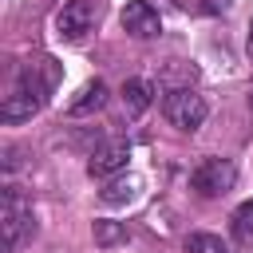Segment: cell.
Wrapping results in <instances>:
<instances>
[{"instance_id": "6da1fadb", "label": "cell", "mask_w": 253, "mask_h": 253, "mask_svg": "<svg viewBox=\"0 0 253 253\" xmlns=\"http://www.w3.org/2000/svg\"><path fill=\"white\" fill-rule=\"evenodd\" d=\"M0 229H4V245L16 249L36 225H32V202L24 198V190L4 186V202H0Z\"/></svg>"}, {"instance_id": "7a4b0ae2", "label": "cell", "mask_w": 253, "mask_h": 253, "mask_svg": "<svg viewBox=\"0 0 253 253\" xmlns=\"http://www.w3.org/2000/svg\"><path fill=\"white\" fill-rule=\"evenodd\" d=\"M162 115L178 130H198L206 123V99L198 91H190V87H174V91L162 95Z\"/></svg>"}, {"instance_id": "3957f363", "label": "cell", "mask_w": 253, "mask_h": 253, "mask_svg": "<svg viewBox=\"0 0 253 253\" xmlns=\"http://www.w3.org/2000/svg\"><path fill=\"white\" fill-rule=\"evenodd\" d=\"M233 182H237V166H233L229 158H206V162H198L194 174H190V186H194L202 198H221V194L233 190Z\"/></svg>"}, {"instance_id": "277c9868", "label": "cell", "mask_w": 253, "mask_h": 253, "mask_svg": "<svg viewBox=\"0 0 253 253\" xmlns=\"http://www.w3.org/2000/svg\"><path fill=\"white\" fill-rule=\"evenodd\" d=\"M119 20H123V32L134 36V40H154L162 32V16H158V8L150 0H130Z\"/></svg>"}, {"instance_id": "5b68a950", "label": "cell", "mask_w": 253, "mask_h": 253, "mask_svg": "<svg viewBox=\"0 0 253 253\" xmlns=\"http://www.w3.org/2000/svg\"><path fill=\"white\" fill-rule=\"evenodd\" d=\"M91 24H95V8L87 0H67L55 16V28H59L63 40H83L91 32Z\"/></svg>"}, {"instance_id": "8992f818", "label": "cell", "mask_w": 253, "mask_h": 253, "mask_svg": "<svg viewBox=\"0 0 253 253\" xmlns=\"http://www.w3.org/2000/svg\"><path fill=\"white\" fill-rule=\"evenodd\" d=\"M126 162H130V146L126 142H103L87 158V174L91 178H115V174L126 170Z\"/></svg>"}, {"instance_id": "52a82bcc", "label": "cell", "mask_w": 253, "mask_h": 253, "mask_svg": "<svg viewBox=\"0 0 253 253\" xmlns=\"http://www.w3.org/2000/svg\"><path fill=\"white\" fill-rule=\"evenodd\" d=\"M40 111V95H32L28 87H16L12 95H4V103H0V119L4 123H24V119H32Z\"/></svg>"}, {"instance_id": "ba28073f", "label": "cell", "mask_w": 253, "mask_h": 253, "mask_svg": "<svg viewBox=\"0 0 253 253\" xmlns=\"http://www.w3.org/2000/svg\"><path fill=\"white\" fill-rule=\"evenodd\" d=\"M150 99H154V95H150V83H146V79H126V83H123V107H126L130 119H138V115L150 107Z\"/></svg>"}, {"instance_id": "9c48e42d", "label": "cell", "mask_w": 253, "mask_h": 253, "mask_svg": "<svg viewBox=\"0 0 253 253\" xmlns=\"http://www.w3.org/2000/svg\"><path fill=\"white\" fill-rule=\"evenodd\" d=\"M107 103V83L103 79H91L83 91H79V99H71V115L79 119V115H91V111H99Z\"/></svg>"}, {"instance_id": "30bf717a", "label": "cell", "mask_w": 253, "mask_h": 253, "mask_svg": "<svg viewBox=\"0 0 253 253\" xmlns=\"http://www.w3.org/2000/svg\"><path fill=\"white\" fill-rule=\"evenodd\" d=\"M186 253H229L225 241L217 233H190L186 237Z\"/></svg>"}, {"instance_id": "8fae6325", "label": "cell", "mask_w": 253, "mask_h": 253, "mask_svg": "<svg viewBox=\"0 0 253 253\" xmlns=\"http://www.w3.org/2000/svg\"><path fill=\"white\" fill-rule=\"evenodd\" d=\"M91 233H95L99 245H119V241H126V225H123V221H95Z\"/></svg>"}, {"instance_id": "7c38bea8", "label": "cell", "mask_w": 253, "mask_h": 253, "mask_svg": "<svg viewBox=\"0 0 253 253\" xmlns=\"http://www.w3.org/2000/svg\"><path fill=\"white\" fill-rule=\"evenodd\" d=\"M99 198H103L107 206H119V202H130V198H134V178H126V182H123V178H119V182H107V190H103Z\"/></svg>"}, {"instance_id": "4fadbf2b", "label": "cell", "mask_w": 253, "mask_h": 253, "mask_svg": "<svg viewBox=\"0 0 253 253\" xmlns=\"http://www.w3.org/2000/svg\"><path fill=\"white\" fill-rule=\"evenodd\" d=\"M229 221H233V233H237L241 241H245V237H253V198H249V202H241V206L233 210V217H229Z\"/></svg>"}, {"instance_id": "5bb4252c", "label": "cell", "mask_w": 253, "mask_h": 253, "mask_svg": "<svg viewBox=\"0 0 253 253\" xmlns=\"http://www.w3.org/2000/svg\"><path fill=\"white\" fill-rule=\"evenodd\" d=\"M198 8H202L206 16H221V12L233 8V0H198Z\"/></svg>"}, {"instance_id": "9a60e30c", "label": "cell", "mask_w": 253, "mask_h": 253, "mask_svg": "<svg viewBox=\"0 0 253 253\" xmlns=\"http://www.w3.org/2000/svg\"><path fill=\"white\" fill-rule=\"evenodd\" d=\"M249 55H253V20H249Z\"/></svg>"}, {"instance_id": "2e32d148", "label": "cell", "mask_w": 253, "mask_h": 253, "mask_svg": "<svg viewBox=\"0 0 253 253\" xmlns=\"http://www.w3.org/2000/svg\"><path fill=\"white\" fill-rule=\"evenodd\" d=\"M249 107H253V87H249Z\"/></svg>"}]
</instances>
